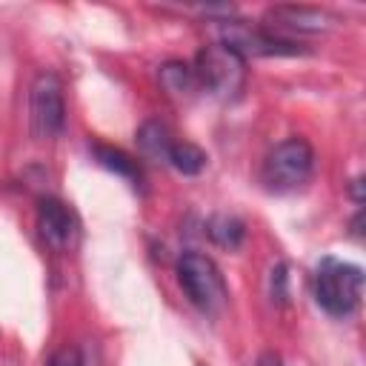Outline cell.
<instances>
[{
    "mask_svg": "<svg viewBox=\"0 0 366 366\" xmlns=\"http://www.w3.org/2000/svg\"><path fill=\"white\" fill-rule=\"evenodd\" d=\"M363 297V269L337 260V257H323L315 269V300L317 306L332 315V317H346L357 309Z\"/></svg>",
    "mask_w": 366,
    "mask_h": 366,
    "instance_id": "cell-1",
    "label": "cell"
},
{
    "mask_svg": "<svg viewBox=\"0 0 366 366\" xmlns=\"http://www.w3.org/2000/svg\"><path fill=\"white\" fill-rule=\"evenodd\" d=\"M180 174H197L203 166H206V152L189 140H180V143H172V152H169V160Z\"/></svg>",
    "mask_w": 366,
    "mask_h": 366,
    "instance_id": "cell-13",
    "label": "cell"
},
{
    "mask_svg": "<svg viewBox=\"0 0 366 366\" xmlns=\"http://www.w3.org/2000/svg\"><path fill=\"white\" fill-rule=\"evenodd\" d=\"M254 366H283V360H280V355H277V352L266 349V352H260V357H257V363H254Z\"/></svg>",
    "mask_w": 366,
    "mask_h": 366,
    "instance_id": "cell-16",
    "label": "cell"
},
{
    "mask_svg": "<svg viewBox=\"0 0 366 366\" xmlns=\"http://www.w3.org/2000/svg\"><path fill=\"white\" fill-rule=\"evenodd\" d=\"M269 283H272V297H274L277 303H286L289 292H286V266H283V263H277V266L272 269Z\"/></svg>",
    "mask_w": 366,
    "mask_h": 366,
    "instance_id": "cell-14",
    "label": "cell"
},
{
    "mask_svg": "<svg viewBox=\"0 0 366 366\" xmlns=\"http://www.w3.org/2000/svg\"><path fill=\"white\" fill-rule=\"evenodd\" d=\"M220 43L232 49L237 57H295L306 54V49L297 40H289L283 34H272L269 29L249 26L243 20H223L220 23Z\"/></svg>",
    "mask_w": 366,
    "mask_h": 366,
    "instance_id": "cell-5",
    "label": "cell"
},
{
    "mask_svg": "<svg viewBox=\"0 0 366 366\" xmlns=\"http://www.w3.org/2000/svg\"><path fill=\"white\" fill-rule=\"evenodd\" d=\"M46 366H83V360H80V352H77L74 346H63V349H57V352L49 357Z\"/></svg>",
    "mask_w": 366,
    "mask_h": 366,
    "instance_id": "cell-15",
    "label": "cell"
},
{
    "mask_svg": "<svg viewBox=\"0 0 366 366\" xmlns=\"http://www.w3.org/2000/svg\"><path fill=\"white\" fill-rule=\"evenodd\" d=\"M315 152L303 137L280 140L263 160V183L272 192H292L312 177Z\"/></svg>",
    "mask_w": 366,
    "mask_h": 366,
    "instance_id": "cell-4",
    "label": "cell"
},
{
    "mask_svg": "<svg viewBox=\"0 0 366 366\" xmlns=\"http://www.w3.org/2000/svg\"><path fill=\"white\" fill-rule=\"evenodd\" d=\"M37 232L51 249H69L77 237V217L63 200L40 197V203H37Z\"/></svg>",
    "mask_w": 366,
    "mask_h": 366,
    "instance_id": "cell-7",
    "label": "cell"
},
{
    "mask_svg": "<svg viewBox=\"0 0 366 366\" xmlns=\"http://www.w3.org/2000/svg\"><path fill=\"white\" fill-rule=\"evenodd\" d=\"M94 157H97V163H100L103 169H109V172H114V174H120V177H126V180H140L137 160H132L123 149L97 143V146H94Z\"/></svg>",
    "mask_w": 366,
    "mask_h": 366,
    "instance_id": "cell-12",
    "label": "cell"
},
{
    "mask_svg": "<svg viewBox=\"0 0 366 366\" xmlns=\"http://www.w3.org/2000/svg\"><path fill=\"white\" fill-rule=\"evenodd\" d=\"M66 123L63 83L54 71H40L29 92V126L34 140H51Z\"/></svg>",
    "mask_w": 366,
    "mask_h": 366,
    "instance_id": "cell-6",
    "label": "cell"
},
{
    "mask_svg": "<svg viewBox=\"0 0 366 366\" xmlns=\"http://www.w3.org/2000/svg\"><path fill=\"white\" fill-rule=\"evenodd\" d=\"M360 220H363V212H357V214H355V220H352V234H355V237H360V234H363Z\"/></svg>",
    "mask_w": 366,
    "mask_h": 366,
    "instance_id": "cell-18",
    "label": "cell"
},
{
    "mask_svg": "<svg viewBox=\"0 0 366 366\" xmlns=\"http://www.w3.org/2000/svg\"><path fill=\"white\" fill-rule=\"evenodd\" d=\"M194 77L197 86L212 92L214 97H234L246 80V60L237 57L223 43H209L194 57Z\"/></svg>",
    "mask_w": 366,
    "mask_h": 366,
    "instance_id": "cell-3",
    "label": "cell"
},
{
    "mask_svg": "<svg viewBox=\"0 0 366 366\" xmlns=\"http://www.w3.org/2000/svg\"><path fill=\"white\" fill-rule=\"evenodd\" d=\"M352 197H355L357 203H363V177H355V180H352Z\"/></svg>",
    "mask_w": 366,
    "mask_h": 366,
    "instance_id": "cell-17",
    "label": "cell"
},
{
    "mask_svg": "<svg viewBox=\"0 0 366 366\" xmlns=\"http://www.w3.org/2000/svg\"><path fill=\"white\" fill-rule=\"evenodd\" d=\"M269 26H280V29H295V31H326L337 23L335 14H329L326 9H315V6H274L266 11Z\"/></svg>",
    "mask_w": 366,
    "mask_h": 366,
    "instance_id": "cell-8",
    "label": "cell"
},
{
    "mask_svg": "<svg viewBox=\"0 0 366 366\" xmlns=\"http://www.w3.org/2000/svg\"><path fill=\"white\" fill-rule=\"evenodd\" d=\"M206 234L212 237V243H217L223 249H237L246 237V226L240 217H234L229 212H217L206 220Z\"/></svg>",
    "mask_w": 366,
    "mask_h": 366,
    "instance_id": "cell-10",
    "label": "cell"
},
{
    "mask_svg": "<svg viewBox=\"0 0 366 366\" xmlns=\"http://www.w3.org/2000/svg\"><path fill=\"white\" fill-rule=\"evenodd\" d=\"M137 149L143 152V157L149 160H169V152H172V132L166 123L160 120H146L140 129H137Z\"/></svg>",
    "mask_w": 366,
    "mask_h": 366,
    "instance_id": "cell-9",
    "label": "cell"
},
{
    "mask_svg": "<svg viewBox=\"0 0 366 366\" xmlns=\"http://www.w3.org/2000/svg\"><path fill=\"white\" fill-rule=\"evenodd\" d=\"M177 283L203 315H217L229 300V289L217 263L200 252H186L177 260Z\"/></svg>",
    "mask_w": 366,
    "mask_h": 366,
    "instance_id": "cell-2",
    "label": "cell"
},
{
    "mask_svg": "<svg viewBox=\"0 0 366 366\" xmlns=\"http://www.w3.org/2000/svg\"><path fill=\"white\" fill-rule=\"evenodd\" d=\"M157 80L160 86L169 92V94H189L197 89V77H194V69L189 63H180V60H169L160 66L157 71Z\"/></svg>",
    "mask_w": 366,
    "mask_h": 366,
    "instance_id": "cell-11",
    "label": "cell"
}]
</instances>
